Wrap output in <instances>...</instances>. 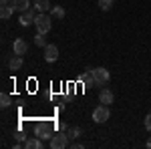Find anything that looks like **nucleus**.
<instances>
[{
    "label": "nucleus",
    "instance_id": "15",
    "mask_svg": "<svg viewBox=\"0 0 151 149\" xmlns=\"http://www.w3.org/2000/svg\"><path fill=\"white\" fill-rule=\"evenodd\" d=\"M12 12H14V8H12L10 4H6V6H0V18L2 20H8L12 16Z\"/></svg>",
    "mask_w": 151,
    "mask_h": 149
},
{
    "label": "nucleus",
    "instance_id": "10",
    "mask_svg": "<svg viewBox=\"0 0 151 149\" xmlns=\"http://www.w3.org/2000/svg\"><path fill=\"white\" fill-rule=\"evenodd\" d=\"M22 145H24L26 149H42V147H45V141L35 135V137H28V139L22 143Z\"/></svg>",
    "mask_w": 151,
    "mask_h": 149
},
{
    "label": "nucleus",
    "instance_id": "20",
    "mask_svg": "<svg viewBox=\"0 0 151 149\" xmlns=\"http://www.w3.org/2000/svg\"><path fill=\"white\" fill-rule=\"evenodd\" d=\"M113 2H115V0H99V8H101V10H109V8L113 6Z\"/></svg>",
    "mask_w": 151,
    "mask_h": 149
},
{
    "label": "nucleus",
    "instance_id": "17",
    "mask_svg": "<svg viewBox=\"0 0 151 149\" xmlns=\"http://www.w3.org/2000/svg\"><path fill=\"white\" fill-rule=\"evenodd\" d=\"M10 105H12V97L8 93H2V95H0V107L6 109V107H10Z\"/></svg>",
    "mask_w": 151,
    "mask_h": 149
},
{
    "label": "nucleus",
    "instance_id": "2",
    "mask_svg": "<svg viewBox=\"0 0 151 149\" xmlns=\"http://www.w3.org/2000/svg\"><path fill=\"white\" fill-rule=\"evenodd\" d=\"M111 119V109H109V105H99V107H95L93 109V121L95 123H105V121H109Z\"/></svg>",
    "mask_w": 151,
    "mask_h": 149
},
{
    "label": "nucleus",
    "instance_id": "11",
    "mask_svg": "<svg viewBox=\"0 0 151 149\" xmlns=\"http://www.w3.org/2000/svg\"><path fill=\"white\" fill-rule=\"evenodd\" d=\"M115 101V95L109 91V89H101V93H99V103H103V105H109L111 107V103Z\"/></svg>",
    "mask_w": 151,
    "mask_h": 149
},
{
    "label": "nucleus",
    "instance_id": "14",
    "mask_svg": "<svg viewBox=\"0 0 151 149\" xmlns=\"http://www.w3.org/2000/svg\"><path fill=\"white\" fill-rule=\"evenodd\" d=\"M22 65H24V60H22L20 55H14V57L10 58V63H8L10 71H20V69H22Z\"/></svg>",
    "mask_w": 151,
    "mask_h": 149
},
{
    "label": "nucleus",
    "instance_id": "23",
    "mask_svg": "<svg viewBox=\"0 0 151 149\" xmlns=\"http://www.w3.org/2000/svg\"><path fill=\"white\" fill-rule=\"evenodd\" d=\"M58 131H67V129H69V127H67V123H58Z\"/></svg>",
    "mask_w": 151,
    "mask_h": 149
},
{
    "label": "nucleus",
    "instance_id": "3",
    "mask_svg": "<svg viewBox=\"0 0 151 149\" xmlns=\"http://www.w3.org/2000/svg\"><path fill=\"white\" fill-rule=\"evenodd\" d=\"M109 79H111V73H109L107 69H103V67H97V69H93L95 87H105V85L109 83Z\"/></svg>",
    "mask_w": 151,
    "mask_h": 149
},
{
    "label": "nucleus",
    "instance_id": "7",
    "mask_svg": "<svg viewBox=\"0 0 151 149\" xmlns=\"http://www.w3.org/2000/svg\"><path fill=\"white\" fill-rule=\"evenodd\" d=\"M77 81L85 85V89H91V87H95V81H93V69H85L81 75L77 77Z\"/></svg>",
    "mask_w": 151,
    "mask_h": 149
},
{
    "label": "nucleus",
    "instance_id": "19",
    "mask_svg": "<svg viewBox=\"0 0 151 149\" xmlns=\"http://www.w3.org/2000/svg\"><path fill=\"white\" fill-rule=\"evenodd\" d=\"M35 45H36V46H40V48H45V46H47V38H45V35L36 32V36H35Z\"/></svg>",
    "mask_w": 151,
    "mask_h": 149
},
{
    "label": "nucleus",
    "instance_id": "9",
    "mask_svg": "<svg viewBox=\"0 0 151 149\" xmlns=\"http://www.w3.org/2000/svg\"><path fill=\"white\" fill-rule=\"evenodd\" d=\"M58 58V46L57 45H47L45 46V60L47 63H55Z\"/></svg>",
    "mask_w": 151,
    "mask_h": 149
},
{
    "label": "nucleus",
    "instance_id": "18",
    "mask_svg": "<svg viewBox=\"0 0 151 149\" xmlns=\"http://www.w3.org/2000/svg\"><path fill=\"white\" fill-rule=\"evenodd\" d=\"M67 135H69V139H77L81 135V127H69L67 129Z\"/></svg>",
    "mask_w": 151,
    "mask_h": 149
},
{
    "label": "nucleus",
    "instance_id": "6",
    "mask_svg": "<svg viewBox=\"0 0 151 149\" xmlns=\"http://www.w3.org/2000/svg\"><path fill=\"white\" fill-rule=\"evenodd\" d=\"M36 14L38 12L30 6L28 10H24V12H20V18H18V22H20V26H30V24H35V20H36Z\"/></svg>",
    "mask_w": 151,
    "mask_h": 149
},
{
    "label": "nucleus",
    "instance_id": "25",
    "mask_svg": "<svg viewBox=\"0 0 151 149\" xmlns=\"http://www.w3.org/2000/svg\"><path fill=\"white\" fill-rule=\"evenodd\" d=\"M6 4H10V0H0V6H6Z\"/></svg>",
    "mask_w": 151,
    "mask_h": 149
},
{
    "label": "nucleus",
    "instance_id": "8",
    "mask_svg": "<svg viewBox=\"0 0 151 149\" xmlns=\"http://www.w3.org/2000/svg\"><path fill=\"white\" fill-rule=\"evenodd\" d=\"M12 53H14V55H20V57L26 55V53H28V45H26V40H24V38H16V40L12 42Z\"/></svg>",
    "mask_w": 151,
    "mask_h": 149
},
{
    "label": "nucleus",
    "instance_id": "5",
    "mask_svg": "<svg viewBox=\"0 0 151 149\" xmlns=\"http://www.w3.org/2000/svg\"><path fill=\"white\" fill-rule=\"evenodd\" d=\"M35 135L40 137L42 141H50L55 133H52V127L48 125V123H36L35 125Z\"/></svg>",
    "mask_w": 151,
    "mask_h": 149
},
{
    "label": "nucleus",
    "instance_id": "12",
    "mask_svg": "<svg viewBox=\"0 0 151 149\" xmlns=\"http://www.w3.org/2000/svg\"><path fill=\"white\" fill-rule=\"evenodd\" d=\"M10 6L14 8V12H24L30 8V0H10Z\"/></svg>",
    "mask_w": 151,
    "mask_h": 149
},
{
    "label": "nucleus",
    "instance_id": "13",
    "mask_svg": "<svg viewBox=\"0 0 151 149\" xmlns=\"http://www.w3.org/2000/svg\"><path fill=\"white\" fill-rule=\"evenodd\" d=\"M32 8L36 12H50V2L48 0H32Z\"/></svg>",
    "mask_w": 151,
    "mask_h": 149
},
{
    "label": "nucleus",
    "instance_id": "24",
    "mask_svg": "<svg viewBox=\"0 0 151 149\" xmlns=\"http://www.w3.org/2000/svg\"><path fill=\"white\" fill-rule=\"evenodd\" d=\"M70 147H73V149H83V147H85V145H83V143H77V141H75V143H73Z\"/></svg>",
    "mask_w": 151,
    "mask_h": 149
},
{
    "label": "nucleus",
    "instance_id": "4",
    "mask_svg": "<svg viewBox=\"0 0 151 149\" xmlns=\"http://www.w3.org/2000/svg\"><path fill=\"white\" fill-rule=\"evenodd\" d=\"M48 147L50 149H65L69 147V135L65 131H58L57 135H52V139L48 141Z\"/></svg>",
    "mask_w": 151,
    "mask_h": 149
},
{
    "label": "nucleus",
    "instance_id": "1",
    "mask_svg": "<svg viewBox=\"0 0 151 149\" xmlns=\"http://www.w3.org/2000/svg\"><path fill=\"white\" fill-rule=\"evenodd\" d=\"M35 26L40 35H47L48 30L52 28V16L48 12H38L36 14V20H35Z\"/></svg>",
    "mask_w": 151,
    "mask_h": 149
},
{
    "label": "nucleus",
    "instance_id": "22",
    "mask_svg": "<svg viewBox=\"0 0 151 149\" xmlns=\"http://www.w3.org/2000/svg\"><path fill=\"white\" fill-rule=\"evenodd\" d=\"M143 125H145V129L151 133V113H147L145 115V119H143Z\"/></svg>",
    "mask_w": 151,
    "mask_h": 149
},
{
    "label": "nucleus",
    "instance_id": "26",
    "mask_svg": "<svg viewBox=\"0 0 151 149\" xmlns=\"http://www.w3.org/2000/svg\"><path fill=\"white\" fill-rule=\"evenodd\" d=\"M145 147H147V149H151V137L147 139V143H145Z\"/></svg>",
    "mask_w": 151,
    "mask_h": 149
},
{
    "label": "nucleus",
    "instance_id": "21",
    "mask_svg": "<svg viewBox=\"0 0 151 149\" xmlns=\"http://www.w3.org/2000/svg\"><path fill=\"white\" fill-rule=\"evenodd\" d=\"M14 139H16V143H24V141H26V135H24L22 131H16V133H14Z\"/></svg>",
    "mask_w": 151,
    "mask_h": 149
},
{
    "label": "nucleus",
    "instance_id": "16",
    "mask_svg": "<svg viewBox=\"0 0 151 149\" xmlns=\"http://www.w3.org/2000/svg\"><path fill=\"white\" fill-rule=\"evenodd\" d=\"M50 16L63 20V18H65V8H63V6H52V8H50Z\"/></svg>",
    "mask_w": 151,
    "mask_h": 149
}]
</instances>
